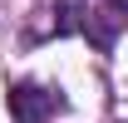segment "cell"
<instances>
[{
    "label": "cell",
    "instance_id": "obj_3",
    "mask_svg": "<svg viewBox=\"0 0 128 123\" xmlns=\"http://www.w3.org/2000/svg\"><path fill=\"white\" fill-rule=\"evenodd\" d=\"M79 30V0H59V20H54V34H74Z\"/></svg>",
    "mask_w": 128,
    "mask_h": 123
},
{
    "label": "cell",
    "instance_id": "obj_2",
    "mask_svg": "<svg viewBox=\"0 0 128 123\" xmlns=\"http://www.w3.org/2000/svg\"><path fill=\"white\" fill-rule=\"evenodd\" d=\"M123 20H128V10L108 0V5H98L94 15L84 20V30H89V40H94L98 49H113V40H118V25H123Z\"/></svg>",
    "mask_w": 128,
    "mask_h": 123
},
{
    "label": "cell",
    "instance_id": "obj_1",
    "mask_svg": "<svg viewBox=\"0 0 128 123\" xmlns=\"http://www.w3.org/2000/svg\"><path fill=\"white\" fill-rule=\"evenodd\" d=\"M54 113H64L59 89H44V84H15L10 89V118L15 123H49Z\"/></svg>",
    "mask_w": 128,
    "mask_h": 123
}]
</instances>
